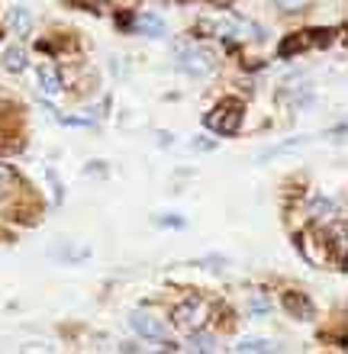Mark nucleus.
Segmentation results:
<instances>
[{
  "instance_id": "nucleus-1",
  "label": "nucleus",
  "mask_w": 348,
  "mask_h": 354,
  "mask_svg": "<svg viewBox=\"0 0 348 354\" xmlns=\"http://www.w3.org/2000/svg\"><path fill=\"white\" fill-rule=\"evenodd\" d=\"M210 303L203 297H187L184 303H178V306L171 309V322L178 328H184V332H194V328H203L210 319Z\"/></svg>"
},
{
  "instance_id": "nucleus-9",
  "label": "nucleus",
  "mask_w": 348,
  "mask_h": 354,
  "mask_svg": "<svg viewBox=\"0 0 348 354\" xmlns=\"http://www.w3.org/2000/svg\"><path fill=\"white\" fill-rule=\"evenodd\" d=\"M3 68H7L10 75H19V71H26V52L17 46H10L3 52Z\"/></svg>"
},
{
  "instance_id": "nucleus-7",
  "label": "nucleus",
  "mask_w": 348,
  "mask_h": 354,
  "mask_svg": "<svg viewBox=\"0 0 348 354\" xmlns=\"http://www.w3.org/2000/svg\"><path fill=\"white\" fill-rule=\"evenodd\" d=\"M326 248L336 252L339 264H345V252H348V239H345V219H336V223L326 229Z\"/></svg>"
},
{
  "instance_id": "nucleus-2",
  "label": "nucleus",
  "mask_w": 348,
  "mask_h": 354,
  "mask_svg": "<svg viewBox=\"0 0 348 354\" xmlns=\"http://www.w3.org/2000/svg\"><path fill=\"white\" fill-rule=\"evenodd\" d=\"M207 126L219 136H235L242 126V103L239 100H223L219 106L207 113Z\"/></svg>"
},
{
  "instance_id": "nucleus-8",
  "label": "nucleus",
  "mask_w": 348,
  "mask_h": 354,
  "mask_svg": "<svg viewBox=\"0 0 348 354\" xmlns=\"http://www.w3.org/2000/svg\"><path fill=\"white\" fill-rule=\"evenodd\" d=\"M39 91L46 93V97H58L62 93V77H58L55 68H48V65L39 68Z\"/></svg>"
},
{
  "instance_id": "nucleus-3",
  "label": "nucleus",
  "mask_w": 348,
  "mask_h": 354,
  "mask_svg": "<svg viewBox=\"0 0 348 354\" xmlns=\"http://www.w3.org/2000/svg\"><path fill=\"white\" fill-rule=\"evenodd\" d=\"M178 58H181V71H187L190 77H207L217 71V58L210 55L207 48L178 46Z\"/></svg>"
},
{
  "instance_id": "nucleus-11",
  "label": "nucleus",
  "mask_w": 348,
  "mask_h": 354,
  "mask_svg": "<svg viewBox=\"0 0 348 354\" xmlns=\"http://www.w3.org/2000/svg\"><path fill=\"white\" fill-rule=\"evenodd\" d=\"M235 351H239V354H245V351H271V348H274V342H268V338H242V342H235Z\"/></svg>"
},
{
  "instance_id": "nucleus-13",
  "label": "nucleus",
  "mask_w": 348,
  "mask_h": 354,
  "mask_svg": "<svg viewBox=\"0 0 348 354\" xmlns=\"http://www.w3.org/2000/svg\"><path fill=\"white\" fill-rule=\"evenodd\" d=\"M274 3H277V10H284V13H300L310 0H274Z\"/></svg>"
},
{
  "instance_id": "nucleus-17",
  "label": "nucleus",
  "mask_w": 348,
  "mask_h": 354,
  "mask_svg": "<svg viewBox=\"0 0 348 354\" xmlns=\"http://www.w3.org/2000/svg\"><path fill=\"white\" fill-rule=\"evenodd\" d=\"M252 309H258V313H262V309H268V303H264L262 297H255V303H252Z\"/></svg>"
},
{
  "instance_id": "nucleus-4",
  "label": "nucleus",
  "mask_w": 348,
  "mask_h": 354,
  "mask_svg": "<svg viewBox=\"0 0 348 354\" xmlns=\"http://www.w3.org/2000/svg\"><path fill=\"white\" fill-rule=\"evenodd\" d=\"M129 326H132V332H136L139 338H145V342H161V338H165V332H168V328H165V322H161V319H155L152 313H145V309H136V313H132Z\"/></svg>"
},
{
  "instance_id": "nucleus-16",
  "label": "nucleus",
  "mask_w": 348,
  "mask_h": 354,
  "mask_svg": "<svg viewBox=\"0 0 348 354\" xmlns=\"http://www.w3.org/2000/svg\"><path fill=\"white\" fill-rule=\"evenodd\" d=\"M17 180V174H13V168L10 165H0V187H10Z\"/></svg>"
},
{
  "instance_id": "nucleus-5",
  "label": "nucleus",
  "mask_w": 348,
  "mask_h": 354,
  "mask_svg": "<svg viewBox=\"0 0 348 354\" xmlns=\"http://www.w3.org/2000/svg\"><path fill=\"white\" fill-rule=\"evenodd\" d=\"M281 306L291 313L293 319H313L316 316V306L303 293H281Z\"/></svg>"
},
{
  "instance_id": "nucleus-15",
  "label": "nucleus",
  "mask_w": 348,
  "mask_h": 354,
  "mask_svg": "<svg viewBox=\"0 0 348 354\" xmlns=\"http://www.w3.org/2000/svg\"><path fill=\"white\" fill-rule=\"evenodd\" d=\"M306 46V39H300V36H293V39H287V42H281V55L287 58L291 52H297V48H303Z\"/></svg>"
},
{
  "instance_id": "nucleus-12",
  "label": "nucleus",
  "mask_w": 348,
  "mask_h": 354,
  "mask_svg": "<svg viewBox=\"0 0 348 354\" xmlns=\"http://www.w3.org/2000/svg\"><path fill=\"white\" fill-rule=\"evenodd\" d=\"M139 29H145L149 36H165V23L158 17H152V13H142L139 17Z\"/></svg>"
},
{
  "instance_id": "nucleus-18",
  "label": "nucleus",
  "mask_w": 348,
  "mask_h": 354,
  "mask_svg": "<svg viewBox=\"0 0 348 354\" xmlns=\"http://www.w3.org/2000/svg\"><path fill=\"white\" fill-rule=\"evenodd\" d=\"M210 3H213V7H229L232 0H210Z\"/></svg>"
},
{
  "instance_id": "nucleus-10",
  "label": "nucleus",
  "mask_w": 348,
  "mask_h": 354,
  "mask_svg": "<svg viewBox=\"0 0 348 354\" xmlns=\"http://www.w3.org/2000/svg\"><path fill=\"white\" fill-rule=\"evenodd\" d=\"M187 348L190 351H213V348H217V338L207 335V332H200V328H194L187 338Z\"/></svg>"
},
{
  "instance_id": "nucleus-14",
  "label": "nucleus",
  "mask_w": 348,
  "mask_h": 354,
  "mask_svg": "<svg viewBox=\"0 0 348 354\" xmlns=\"http://www.w3.org/2000/svg\"><path fill=\"white\" fill-rule=\"evenodd\" d=\"M329 209H332V200H326V196L313 200V219H322V213H329Z\"/></svg>"
},
{
  "instance_id": "nucleus-6",
  "label": "nucleus",
  "mask_w": 348,
  "mask_h": 354,
  "mask_svg": "<svg viewBox=\"0 0 348 354\" xmlns=\"http://www.w3.org/2000/svg\"><path fill=\"white\" fill-rule=\"evenodd\" d=\"M7 26L17 39H26L33 32V13L26 7H10L7 10Z\"/></svg>"
}]
</instances>
